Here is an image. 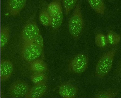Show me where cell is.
Masks as SVG:
<instances>
[{"instance_id":"6da1fadb","label":"cell","mask_w":121,"mask_h":98,"mask_svg":"<svg viewBox=\"0 0 121 98\" xmlns=\"http://www.w3.org/2000/svg\"><path fill=\"white\" fill-rule=\"evenodd\" d=\"M82 0H79L76 4L68 22L69 32L72 37L78 39L82 33L84 26V21L81 8Z\"/></svg>"},{"instance_id":"7a4b0ae2","label":"cell","mask_w":121,"mask_h":98,"mask_svg":"<svg viewBox=\"0 0 121 98\" xmlns=\"http://www.w3.org/2000/svg\"><path fill=\"white\" fill-rule=\"evenodd\" d=\"M117 46L111 49L104 54L97 64L95 73L99 78L102 79L106 76L111 70L113 66Z\"/></svg>"},{"instance_id":"3957f363","label":"cell","mask_w":121,"mask_h":98,"mask_svg":"<svg viewBox=\"0 0 121 98\" xmlns=\"http://www.w3.org/2000/svg\"><path fill=\"white\" fill-rule=\"evenodd\" d=\"M36 12L30 16L22 29L21 35L22 43L33 41L40 33L35 19Z\"/></svg>"},{"instance_id":"277c9868","label":"cell","mask_w":121,"mask_h":98,"mask_svg":"<svg viewBox=\"0 0 121 98\" xmlns=\"http://www.w3.org/2000/svg\"><path fill=\"white\" fill-rule=\"evenodd\" d=\"M43 49L33 41L22 43L21 56L26 61L30 64L41 56L43 53Z\"/></svg>"},{"instance_id":"5b68a950","label":"cell","mask_w":121,"mask_h":98,"mask_svg":"<svg viewBox=\"0 0 121 98\" xmlns=\"http://www.w3.org/2000/svg\"><path fill=\"white\" fill-rule=\"evenodd\" d=\"M88 63V56L84 53L79 54L69 61L68 66V70L72 73L81 74L87 70Z\"/></svg>"},{"instance_id":"8992f818","label":"cell","mask_w":121,"mask_h":98,"mask_svg":"<svg viewBox=\"0 0 121 98\" xmlns=\"http://www.w3.org/2000/svg\"><path fill=\"white\" fill-rule=\"evenodd\" d=\"M28 84L26 81L18 80L13 82L10 86L8 92L11 98L24 97L30 90Z\"/></svg>"},{"instance_id":"52a82bcc","label":"cell","mask_w":121,"mask_h":98,"mask_svg":"<svg viewBox=\"0 0 121 98\" xmlns=\"http://www.w3.org/2000/svg\"><path fill=\"white\" fill-rule=\"evenodd\" d=\"M78 90L77 87L69 81L60 84L58 88L59 95L63 98L75 97L77 95Z\"/></svg>"},{"instance_id":"ba28073f","label":"cell","mask_w":121,"mask_h":98,"mask_svg":"<svg viewBox=\"0 0 121 98\" xmlns=\"http://www.w3.org/2000/svg\"><path fill=\"white\" fill-rule=\"evenodd\" d=\"M27 0H7L6 8L7 12L11 16L18 15L25 7Z\"/></svg>"},{"instance_id":"9c48e42d","label":"cell","mask_w":121,"mask_h":98,"mask_svg":"<svg viewBox=\"0 0 121 98\" xmlns=\"http://www.w3.org/2000/svg\"><path fill=\"white\" fill-rule=\"evenodd\" d=\"M13 66L12 62L7 59H3L0 61V80L5 81L9 80L13 71Z\"/></svg>"},{"instance_id":"30bf717a","label":"cell","mask_w":121,"mask_h":98,"mask_svg":"<svg viewBox=\"0 0 121 98\" xmlns=\"http://www.w3.org/2000/svg\"><path fill=\"white\" fill-rule=\"evenodd\" d=\"M46 82H43L34 85L25 98H41L44 95L47 89Z\"/></svg>"},{"instance_id":"8fae6325","label":"cell","mask_w":121,"mask_h":98,"mask_svg":"<svg viewBox=\"0 0 121 98\" xmlns=\"http://www.w3.org/2000/svg\"><path fill=\"white\" fill-rule=\"evenodd\" d=\"M47 4L44 1H41L39 4L40 11L39 18L40 23L43 26H50L51 17L47 10Z\"/></svg>"},{"instance_id":"7c38bea8","label":"cell","mask_w":121,"mask_h":98,"mask_svg":"<svg viewBox=\"0 0 121 98\" xmlns=\"http://www.w3.org/2000/svg\"><path fill=\"white\" fill-rule=\"evenodd\" d=\"M47 8L51 17L56 16L63 11L61 0H53L47 4Z\"/></svg>"},{"instance_id":"4fadbf2b","label":"cell","mask_w":121,"mask_h":98,"mask_svg":"<svg viewBox=\"0 0 121 98\" xmlns=\"http://www.w3.org/2000/svg\"><path fill=\"white\" fill-rule=\"evenodd\" d=\"M30 64V69L34 72L45 73L48 70L47 64L42 60L38 59L33 61Z\"/></svg>"},{"instance_id":"5bb4252c","label":"cell","mask_w":121,"mask_h":98,"mask_svg":"<svg viewBox=\"0 0 121 98\" xmlns=\"http://www.w3.org/2000/svg\"><path fill=\"white\" fill-rule=\"evenodd\" d=\"M91 8L98 14H104L105 11V6L102 0H88Z\"/></svg>"},{"instance_id":"9a60e30c","label":"cell","mask_w":121,"mask_h":98,"mask_svg":"<svg viewBox=\"0 0 121 98\" xmlns=\"http://www.w3.org/2000/svg\"><path fill=\"white\" fill-rule=\"evenodd\" d=\"M10 28L6 26L1 28L0 30V48L2 51L8 44L9 40L10 32Z\"/></svg>"},{"instance_id":"2e32d148","label":"cell","mask_w":121,"mask_h":98,"mask_svg":"<svg viewBox=\"0 0 121 98\" xmlns=\"http://www.w3.org/2000/svg\"><path fill=\"white\" fill-rule=\"evenodd\" d=\"M63 11L56 16L51 17L50 26L54 31H57L61 26L63 20Z\"/></svg>"},{"instance_id":"e0dca14e","label":"cell","mask_w":121,"mask_h":98,"mask_svg":"<svg viewBox=\"0 0 121 98\" xmlns=\"http://www.w3.org/2000/svg\"><path fill=\"white\" fill-rule=\"evenodd\" d=\"M106 36L108 43L111 45L117 44L121 40L120 35L113 30L109 31Z\"/></svg>"},{"instance_id":"ac0fdd59","label":"cell","mask_w":121,"mask_h":98,"mask_svg":"<svg viewBox=\"0 0 121 98\" xmlns=\"http://www.w3.org/2000/svg\"><path fill=\"white\" fill-rule=\"evenodd\" d=\"M118 94L116 90L110 89L99 91L95 96V98H114L117 97Z\"/></svg>"},{"instance_id":"d6986e66","label":"cell","mask_w":121,"mask_h":98,"mask_svg":"<svg viewBox=\"0 0 121 98\" xmlns=\"http://www.w3.org/2000/svg\"><path fill=\"white\" fill-rule=\"evenodd\" d=\"M30 79L35 85L42 82H46L47 77L44 73L34 72L31 76Z\"/></svg>"},{"instance_id":"ffe728a7","label":"cell","mask_w":121,"mask_h":98,"mask_svg":"<svg viewBox=\"0 0 121 98\" xmlns=\"http://www.w3.org/2000/svg\"><path fill=\"white\" fill-rule=\"evenodd\" d=\"M95 43L96 45L100 48H104L106 46L108 43L106 36L101 33H99L96 35Z\"/></svg>"},{"instance_id":"44dd1931","label":"cell","mask_w":121,"mask_h":98,"mask_svg":"<svg viewBox=\"0 0 121 98\" xmlns=\"http://www.w3.org/2000/svg\"><path fill=\"white\" fill-rule=\"evenodd\" d=\"M66 15H68L75 7L78 0H62Z\"/></svg>"},{"instance_id":"7402d4cb","label":"cell","mask_w":121,"mask_h":98,"mask_svg":"<svg viewBox=\"0 0 121 98\" xmlns=\"http://www.w3.org/2000/svg\"><path fill=\"white\" fill-rule=\"evenodd\" d=\"M33 41L37 45L43 48V40L40 33L36 36Z\"/></svg>"},{"instance_id":"603a6c76","label":"cell","mask_w":121,"mask_h":98,"mask_svg":"<svg viewBox=\"0 0 121 98\" xmlns=\"http://www.w3.org/2000/svg\"><path fill=\"white\" fill-rule=\"evenodd\" d=\"M116 73L119 78L121 79V61L116 71Z\"/></svg>"},{"instance_id":"cb8c5ba5","label":"cell","mask_w":121,"mask_h":98,"mask_svg":"<svg viewBox=\"0 0 121 98\" xmlns=\"http://www.w3.org/2000/svg\"></svg>"}]
</instances>
